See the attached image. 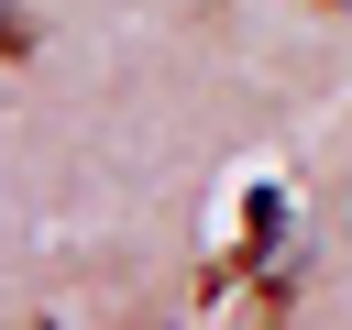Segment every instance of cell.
I'll use <instances>...</instances> for the list:
<instances>
[{
	"mask_svg": "<svg viewBox=\"0 0 352 330\" xmlns=\"http://www.w3.org/2000/svg\"><path fill=\"white\" fill-rule=\"evenodd\" d=\"M22 55H33V22H22V11L0 0V66H22Z\"/></svg>",
	"mask_w": 352,
	"mask_h": 330,
	"instance_id": "obj_1",
	"label": "cell"
}]
</instances>
